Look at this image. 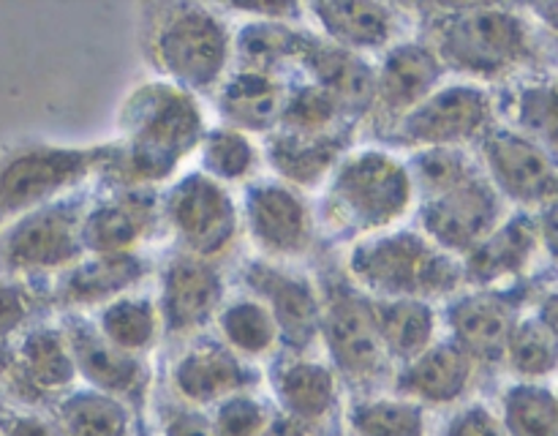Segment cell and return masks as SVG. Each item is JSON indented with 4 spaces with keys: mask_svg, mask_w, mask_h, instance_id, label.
<instances>
[{
    "mask_svg": "<svg viewBox=\"0 0 558 436\" xmlns=\"http://www.w3.org/2000/svg\"><path fill=\"white\" fill-rule=\"evenodd\" d=\"M445 65L420 36L403 38L374 60V104L360 125L365 142H379L398 120L447 82Z\"/></svg>",
    "mask_w": 558,
    "mask_h": 436,
    "instance_id": "7402d4cb",
    "label": "cell"
},
{
    "mask_svg": "<svg viewBox=\"0 0 558 436\" xmlns=\"http://www.w3.org/2000/svg\"><path fill=\"white\" fill-rule=\"evenodd\" d=\"M347 436H434V420L425 407L392 390L354 396L343 412Z\"/></svg>",
    "mask_w": 558,
    "mask_h": 436,
    "instance_id": "8d00e7d4",
    "label": "cell"
},
{
    "mask_svg": "<svg viewBox=\"0 0 558 436\" xmlns=\"http://www.w3.org/2000/svg\"><path fill=\"white\" fill-rule=\"evenodd\" d=\"M554 262L556 254L545 245L537 213L510 210L463 256L461 265L466 287L510 289L545 276L543 265L554 267Z\"/></svg>",
    "mask_w": 558,
    "mask_h": 436,
    "instance_id": "44dd1931",
    "label": "cell"
},
{
    "mask_svg": "<svg viewBox=\"0 0 558 436\" xmlns=\"http://www.w3.org/2000/svg\"><path fill=\"white\" fill-rule=\"evenodd\" d=\"M101 161L104 142L25 140L0 150V227L87 191L96 183Z\"/></svg>",
    "mask_w": 558,
    "mask_h": 436,
    "instance_id": "ba28073f",
    "label": "cell"
},
{
    "mask_svg": "<svg viewBox=\"0 0 558 436\" xmlns=\"http://www.w3.org/2000/svg\"><path fill=\"white\" fill-rule=\"evenodd\" d=\"M207 129L210 112L202 98L158 76L134 82L114 112V136L104 140L93 185L161 191L194 164Z\"/></svg>",
    "mask_w": 558,
    "mask_h": 436,
    "instance_id": "7a4b0ae2",
    "label": "cell"
},
{
    "mask_svg": "<svg viewBox=\"0 0 558 436\" xmlns=\"http://www.w3.org/2000/svg\"><path fill=\"white\" fill-rule=\"evenodd\" d=\"M507 436H558V401L554 382L510 379L494 403Z\"/></svg>",
    "mask_w": 558,
    "mask_h": 436,
    "instance_id": "74e56055",
    "label": "cell"
},
{
    "mask_svg": "<svg viewBox=\"0 0 558 436\" xmlns=\"http://www.w3.org/2000/svg\"><path fill=\"white\" fill-rule=\"evenodd\" d=\"M234 287L265 303L281 336V349L292 354L319 352L322 289L305 265H281L245 256L232 270Z\"/></svg>",
    "mask_w": 558,
    "mask_h": 436,
    "instance_id": "5bb4252c",
    "label": "cell"
},
{
    "mask_svg": "<svg viewBox=\"0 0 558 436\" xmlns=\"http://www.w3.org/2000/svg\"><path fill=\"white\" fill-rule=\"evenodd\" d=\"M314 205L322 240L347 249L354 240L412 221L417 196L401 153L357 142L316 191Z\"/></svg>",
    "mask_w": 558,
    "mask_h": 436,
    "instance_id": "3957f363",
    "label": "cell"
},
{
    "mask_svg": "<svg viewBox=\"0 0 558 436\" xmlns=\"http://www.w3.org/2000/svg\"><path fill=\"white\" fill-rule=\"evenodd\" d=\"M243 243L251 256L281 265H305L319 251L322 232L314 196L272 174L238 191Z\"/></svg>",
    "mask_w": 558,
    "mask_h": 436,
    "instance_id": "30bf717a",
    "label": "cell"
},
{
    "mask_svg": "<svg viewBox=\"0 0 558 436\" xmlns=\"http://www.w3.org/2000/svg\"><path fill=\"white\" fill-rule=\"evenodd\" d=\"M142 436H150V434H147V431H145V434H142Z\"/></svg>",
    "mask_w": 558,
    "mask_h": 436,
    "instance_id": "bcb514c9",
    "label": "cell"
},
{
    "mask_svg": "<svg viewBox=\"0 0 558 436\" xmlns=\"http://www.w3.org/2000/svg\"><path fill=\"white\" fill-rule=\"evenodd\" d=\"M58 316L63 322L65 336H69L80 385L120 398L134 412L147 417L153 387H156V365H153V358H134V354H125L120 349H114L112 343H107L98 336L96 327L90 325V319L85 314Z\"/></svg>",
    "mask_w": 558,
    "mask_h": 436,
    "instance_id": "cb8c5ba5",
    "label": "cell"
},
{
    "mask_svg": "<svg viewBox=\"0 0 558 436\" xmlns=\"http://www.w3.org/2000/svg\"><path fill=\"white\" fill-rule=\"evenodd\" d=\"M278 129L300 131V134H325V131L357 129V125L343 118L338 104L322 87H316L308 80H300V76H292L287 87V98H283Z\"/></svg>",
    "mask_w": 558,
    "mask_h": 436,
    "instance_id": "f35d334b",
    "label": "cell"
},
{
    "mask_svg": "<svg viewBox=\"0 0 558 436\" xmlns=\"http://www.w3.org/2000/svg\"><path fill=\"white\" fill-rule=\"evenodd\" d=\"M262 387L276 412L311 431V436H347V390L330 363L314 354L281 352L262 368Z\"/></svg>",
    "mask_w": 558,
    "mask_h": 436,
    "instance_id": "e0dca14e",
    "label": "cell"
},
{
    "mask_svg": "<svg viewBox=\"0 0 558 436\" xmlns=\"http://www.w3.org/2000/svg\"><path fill=\"white\" fill-rule=\"evenodd\" d=\"M338 265L374 300L414 298L441 305L466 287L461 259L439 249L414 223L354 240Z\"/></svg>",
    "mask_w": 558,
    "mask_h": 436,
    "instance_id": "8992f818",
    "label": "cell"
},
{
    "mask_svg": "<svg viewBox=\"0 0 558 436\" xmlns=\"http://www.w3.org/2000/svg\"><path fill=\"white\" fill-rule=\"evenodd\" d=\"M256 387H262V368L240 360L213 332L178 343L163 374V396L202 412H210L234 392Z\"/></svg>",
    "mask_w": 558,
    "mask_h": 436,
    "instance_id": "ffe728a7",
    "label": "cell"
},
{
    "mask_svg": "<svg viewBox=\"0 0 558 436\" xmlns=\"http://www.w3.org/2000/svg\"><path fill=\"white\" fill-rule=\"evenodd\" d=\"M140 31L153 76L205 104L232 71V20L221 5L189 0L142 5Z\"/></svg>",
    "mask_w": 558,
    "mask_h": 436,
    "instance_id": "5b68a950",
    "label": "cell"
},
{
    "mask_svg": "<svg viewBox=\"0 0 558 436\" xmlns=\"http://www.w3.org/2000/svg\"><path fill=\"white\" fill-rule=\"evenodd\" d=\"M60 436H142L145 417L120 398L76 385L47 409Z\"/></svg>",
    "mask_w": 558,
    "mask_h": 436,
    "instance_id": "836d02e7",
    "label": "cell"
},
{
    "mask_svg": "<svg viewBox=\"0 0 558 436\" xmlns=\"http://www.w3.org/2000/svg\"><path fill=\"white\" fill-rule=\"evenodd\" d=\"M436 436H507L494 403L483 398H469L461 407L450 409Z\"/></svg>",
    "mask_w": 558,
    "mask_h": 436,
    "instance_id": "b9f144b4",
    "label": "cell"
},
{
    "mask_svg": "<svg viewBox=\"0 0 558 436\" xmlns=\"http://www.w3.org/2000/svg\"><path fill=\"white\" fill-rule=\"evenodd\" d=\"M558 294L556 281L545 283L518 314L507 338L501 368L515 382H554L558 365Z\"/></svg>",
    "mask_w": 558,
    "mask_h": 436,
    "instance_id": "f1b7e54d",
    "label": "cell"
},
{
    "mask_svg": "<svg viewBox=\"0 0 558 436\" xmlns=\"http://www.w3.org/2000/svg\"><path fill=\"white\" fill-rule=\"evenodd\" d=\"M550 281H554V272L515 283L510 289L463 287L439 305L441 332L452 338L483 371L501 368L507 338L518 314Z\"/></svg>",
    "mask_w": 558,
    "mask_h": 436,
    "instance_id": "2e32d148",
    "label": "cell"
},
{
    "mask_svg": "<svg viewBox=\"0 0 558 436\" xmlns=\"http://www.w3.org/2000/svg\"><path fill=\"white\" fill-rule=\"evenodd\" d=\"M232 267L167 249L153 272V298L163 322V343H183L210 332L218 308L232 292Z\"/></svg>",
    "mask_w": 558,
    "mask_h": 436,
    "instance_id": "9a60e30c",
    "label": "cell"
},
{
    "mask_svg": "<svg viewBox=\"0 0 558 436\" xmlns=\"http://www.w3.org/2000/svg\"><path fill=\"white\" fill-rule=\"evenodd\" d=\"M80 238L85 254H150L153 245H163L158 191L93 185L82 207Z\"/></svg>",
    "mask_w": 558,
    "mask_h": 436,
    "instance_id": "d6986e66",
    "label": "cell"
},
{
    "mask_svg": "<svg viewBox=\"0 0 558 436\" xmlns=\"http://www.w3.org/2000/svg\"><path fill=\"white\" fill-rule=\"evenodd\" d=\"M85 316L104 341L125 354L153 358L163 347V322L153 298V287L120 294Z\"/></svg>",
    "mask_w": 558,
    "mask_h": 436,
    "instance_id": "1f68e13d",
    "label": "cell"
},
{
    "mask_svg": "<svg viewBox=\"0 0 558 436\" xmlns=\"http://www.w3.org/2000/svg\"><path fill=\"white\" fill-rule=\"evenodd\" d=\"M499 120L494 90L477 82L447 80L403 114L376 145L396 153L434 150V147H469Z\"/></svg>",
    "mask_w": 558,
    "mask_h": 436,
    "instance_id": "8fae6325",
    "label": "cell"
},
{
    "mask_svg": "<svg viewBox=\"0 0 558 436\" xmlns=\"http://www.w3.org/2000/svg\"><path fill=\"white\" fill-rule=\"evenodd\" d=\"M158 436H213L210 417L202 409L169 401L161 409V434Z\"/></svg>",
    "mask_w": 558,
    "mask_h": 436,
    "instance_id": "ee69618b",
    "label": "cell"
},
{
    "mask_svg": "<svg viewBox=\"0 0 558 436\" xmlns=\"http://www.w3.org/2000/svg\"><path fill=\"white\" fill-rule=\"evenodd\" d=\"M276 407L267 398L265 387L234 392L207 412L213 436H262Z\"/></svg>",
    "mask_w": 558,
    "mask_h": 436,
    "instance_id": "ab89813d",
    "label": "cell"
},
{
    "mask_svg": "<svg viewBox=\"0 0 558 436\" xmlns=\"http://www.w3.org/2000/svg\"><path fill=\"white\" fill-rule=\"evenodd\" d=\"M262 436H311V431H305L303 425L294 423V420H289L287 414L276 412L272 414L270 423H267L265 434Z\"/></svg>",
    "mask_w": 558,
    "mask_h": 436,
    "instance_id": "f6af8a7d",
    "label": "cell"
},
{
    "mask_svg": "<svg viewBox=\"0 0 558 436\" xmlns=\"http://www.w3.org/2000/svg\"><path fill=\"white\" fill-rule=\"evenodd\" d=\"M156 259L150 254H82L44 283L52 314H93L134 289L150 287Z\"/></svg>",
    "mask_w": 558,
    "mask_h": 436,
    "instance_id": "d4e9b609",
    "label": "cell"
},
{
    "mask_svg": "<svg viewBox=\"0 0 558 436\" xmlns=\"http://www.w3.org/2000/svg\"><path fill=\"white\" fill-rule=\"evenodd\" d=\"M0 436H60V431L47 409L5 403L0 409Z\"/></svg>",
    "mask_w": 558,
    "mask_h": 436,
    "instance_id": "7bdbcfd3",
    "label": "cell"
},
{
    "mask_svg": "<svg viewBox=\"0 0 558 436\" xmlns=\"http://www.w3.org/2000/svg\"><path fill=\"white\" fill-rule=\"evenodd\" d=\"M87 191L36 207L3 223L0 227V276L47 283L49 278L74 265L85 254L80 238V216Z\"/></svg>",
    "mask_w": 558,
    "mask_h": 436,
    "instance_id": "7c38bea8",
    "label": "cell"
},
{
    "mask_svg": "<svg viewBox=\"0 0 558 436\" xmlns=\"http://www.w3.org/2000/svg\"><path fill=\"white\" fill-rule=\"evenodd\" d=\"M480 374L483 368L452 338L441 332L425 352L398 365L390 390L412 398L430 414L450 412L474 396Z\"/></svg>",
    "mask_w": 558,
    "mask_h": 436,
    "instance_id": "484cf974",
    "label": "cell"
},
{
    "mask_svg": "<svg viewBox=\"0 0 558 436\" xmlns=\"http://www.w3.org/2000/svg\"><path fill=\"white\" fill-rule=\"evenodd\" d=\"M210 332L223 347L232 349L240 360L256 365V368H265L270 360H276L283 352L281 336H278L270 311L265 308L262 300H256L254 294L234 287V283L229 298L218 308L216 319H213Z\"/></svg>",
    "mask_w": 558,
    "mask_h": 436,
    "instance_id": "4dcf8cb0",
    "label": "cell"
},
{
    "mask_svg": "<svg viewBox=\"0 0 558 436\" xmlns=\"http://www.w3.org/2000/svg\"><path fill=\"white\" fill-rule=\"evenodd\" d=\"M158 202L167 249L232 267L243 245L238 191L189 167L158 191Z\"/></svg>",
    "mask_w": 558,
    "mask_h": 436,
    "instance_id": "9c48e42d",
    "label": "cell"
},
{
    "mask_svg": "<svg viewBox=\"0 0 558 436\" xmlns=\"http://www.w3.org/2000/svg\"><path fill=\"white\" fill-rule=\"evenodd\" d=\"M412 174V223L447 254L463 256L510 213L469 147L401 153Z\"/></svg>",
    "mask_w": 558,
    "mask_h": 436,
    "instance_id": "277c9868",
    "label": "cell"
},
{
    "mask_svg": "<svg viewBox=\"0 0 558 436\" xmlns=\"http://www.w3.org/2000/svg\"><path fill=\"white\" fill-rule=\"evenodd\" d=\"M294 76L322 87L338 104L343 118L360 131L374 104V60L325 41L305 25L294 60Z\"/></svg>",
    "mask_w": 558,
    "mask_h": 436,
    "instance_id": "4316f807",
    "label": "cell"
},
{
    "mask_svg": "<svg viewBox=\"0 0 558 436\" xmlns=\"http://www.w3.org/2000/svg\"><path fill=\"white\" fill-rule=\"evenodd\" d=\"M76 385L74 354L58 314H44L0 349V392L14 407L49 409Z\"/></svg>",
    "mask_w": 558,
    "mask_h": 436,
    "instance_id": "4fadbf2b",
    "label": "cell"
},
{
    "mask_svg": "<svg viewBox=\"0 0 558 436\" xmlns=\"http://www.w3.org/2000/svg\"><path fill=\"white\" fill-rule=\"evenodd\" d=\"M303 11L305 25L316 36L368 60H376L398 41L417 33L414 5L371 3V0H352V3L322 0V3H305Z\"/></svg>",
    "mask_w": 558,
    "mask_h": 436,
    "instance_id": "603a6c76",
    "label": "cell"
},
{
    "mask_svg": "<svg viewBox=\"0 0 558 436\" xmlns=\"http://www.w3.org/2000/svg\"><path fill=\"white\" fill-rule=\"evenodd\" d=\"M494 98L499 123L532 136L556 153V69L534 71L494 87Z\"/></svg>",
    "mask_w": 558,
    "mask_h": 436,
    "instance_id": "d6a6232c",
    "label": "cell"
},
{
    "mask_svg": "<svg viewBox=\"0 0 558 436\" xmlns=\"http://www.w3.org/2000/svg\"><path fill=\"white\" fill-rule=\"evenodd\" d=\"M191 167L199 169L223 189L240 191L265 174V153L262 140L223 123H210L202 136Z\"/></svg>",
    "mask_w": 558,
    "mask_h": 436,
    "instance_id": "e575fe53",
    "label": "cell"
},
{
    "mask_svg": "<svg viewBox=\"0 0 558 436\" xmlns=\"http://www.w3.org/2000/svg\"><path fill=\"white\" fill-rule=\"evenodd\" d=\"M287 76L265 74V71L232 69L218 85L207 107L216 114V123L254 134L265 140L278 129L283 98H287Z\"/></svg>",
    "mask_w": 558,
    "mask_h": 436,
    "instance_id": "f546056e",
    "label": "cell"
},
{
    "mask_svg": "<svg viewBox=\"0 0 558 436\" xmlns=\"http://www.w3.org/2000/svg\"><path fill=\"white\" fill-rule=\"evenodd\" d=\"M376 330L392 368L409 363L441 336L439 305L428 300H374Z\"/></svg>",
    "mask_w": 558,
    "mask_h": 436,
    "instance_id": "d590c367",
    "label": "cell"
},
{
    "mask_svg": "<svg viewBox=\"0 0 558 436\" xmlns=\"http://www.w3.org/2000/svg\"><path fill=\"white\" fill-rule=\"evenodd\" d=\"M322 289L319 354L341 376L349 398L390 390L396 368L381 349L374 298L360 292L341 265L316 270Z\"/></svg>",
    "mask_w": 558,
    "mask_h": 436,
    "instance_id": "52a82bcc",
    "label": "cell"
},
{
    "mask_svg": "<svg viewBox=\"0 0 558 436\" xmlns=\"http://www.w3.org/2000/svg\"><path fill=\"white\" fill-rule=\"evenodd\" d=\"M44 314H52L44 298V283L0 276V349Z\"/></svg>",
    "mask_w": 558,
    "mask_h": 436,
    "instance_id": "60d3db41",
    "label": "cell"
},
{
    "mask_svg": "<svg viewBox=\"0 0 558 436\" xmlns=\"http://www.w3.org/2000/svg\"><path fill=\"white\" fill-rule=\"evenodd\" d=\"M357 142V129H338L325 131V134H300V131L276 129L262 140L265 172L316 196V191L325 185L343 153Z\"/></svg>",
    "mask_w": 558,
    "mask_h": 436,
    "instance_id": "83f0119b",
    "label": "cell"
},
{
    "mask_svg": "<svg viewBox=\"0 0 558 436\" xmlns=\"http://www.w3.org/2000/svg\"><path fill=\"white\" fill-rule=\"evenodd\" d=\"M480 169L510 210L537 213L558 196L556 153L496 120L472 147Z\"/></svg>",
    "mask_w": 558,
    "mask_h": 436,
    "instance_id": "ac0fdd59",
    "label": "cell"
},
{
    "mask_svg": "<svg viewBox=\"0 0 558 436\" xmlns=\"http://www.w3.org/2000/svg\"><path fill=\"white\" fill-rule=\"evenodd\" d=\"M417 33L452 80L501 87L556 65V27L518 5H414Z\"/></svg>",
    "mask_w": 558,
    "mask_h": 436,
    "instance_id": "6da1fadb",
    "label": "cell"
}]
</instances>
